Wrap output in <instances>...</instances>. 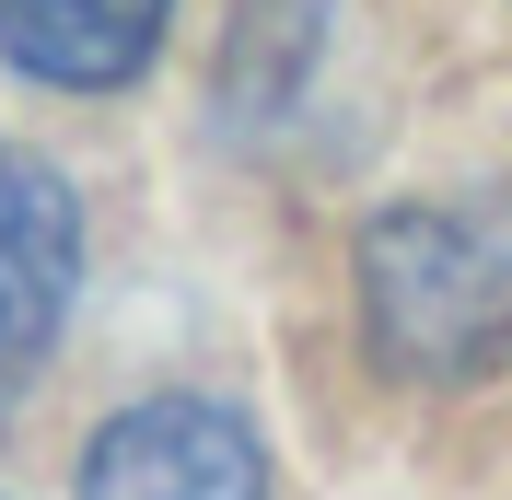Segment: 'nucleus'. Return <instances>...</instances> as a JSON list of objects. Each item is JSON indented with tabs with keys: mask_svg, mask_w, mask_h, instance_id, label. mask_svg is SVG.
I'll use <instances>...</instances> for the list:
<instances>
[{
	"mask_svg": "<svg viewBox=\"0 0 512 500\" xmlns=\"http://www.w3.org/2000/svg\"><path fill=\"white\" fill-rule=\"evenodd\" d=\"M82 291V198L59 163L0 152V407H24Z\"/></svg>",
	"mask_w": 512,
	"mask_h": 500,
	"instance_id": "nucleus-3",
	"label": "nucleus"
},
{
	"mask_svg": "<svg viewBox=\"0 0 512 500\" xmlns=\"http://www.w3.org/2000/svg\"><path fill=\"white\" fill-rule=\"evenodd\" d=\"M175 0H0V59L47 94H128L152 70Z\"/></svg>",
	"mask_w": 512,
	"mask_h": 500,
	"instance_id": "nucleus-4",
	"label": "nucleus"
},
{
	"mask_svg": "<svg viewBox=\"0 0 512 500\" xmlns=\"http://www.w3.org/2000/svg\"><path fill=\"white\" fill-rule=\"evenodd\" d=\"M361 338L408 384H478L512 361V187L408 198L361 221Z\"/></svg>",
	"mask_w": 512,
	"mask_h": 500,
	"instance_id": "nucleus-1",
	"label": "nucleus"
},
{
	"mask_svg": "<svg viewBox=\"0 0 512 500\" xmlns=\"http://www.w3.org/2000/svg\"><path fill=\"white\" fill-rule=\"evenodd\" d=\"M82 500H268V442L222 396H140L94 431Z\"/></svg>",
	"mask_w": 512,
	"mask_h": 500,
	"instance_id": "nucleus-2",
	"label": "nucleus"
}]
</instances>
